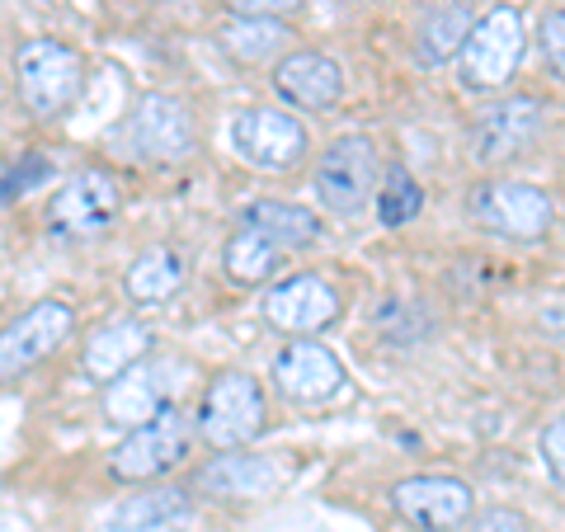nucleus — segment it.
<instances>
[{"label": "nucleus", "mask_w": 565, "mask_h": 532, "mask_svg": "<svg viewBox=\"0 0 565 532\" xmlns=\"http://www.w3.org/2000/svg\"><path fill=\"white\" fill-rule=\"evenodd\" d=\"M316 193L334 217H359L377 193V147L363 132L330 141L316 166Z\"/></svg>", "instance_id": "20e7f679"}, {"label": "nucleus", "mask_w": 565, "mask_h": 532, "mask_svg": "<svg viewBox=\"0 0 565 532\" xmlns=\"http://www.w3.org/2000/svg\"><path fill=\"white\" fill-rule=\"evenodd\" d=\"M288 481V462L274 453H226L199 471V486L222 500H264Z\"/></svg>", "instance_id": "ddd939ff"}, {"label": "nucleus", "mask_w": 565, "mask_h": 532, "mask_svg": "<svg viewBox=\"0 0 565 532\" xmlns=\"http://www.w3.org/2000/svg\"><path fill=\"white\" fill-rule=\"evenodd\" d=\"M245 226L259 232L274 251H307V245L321 236V217L311 208L282 203V199H259L245 208Z\"/></svg>", "instance_id": "aec40b11"}, {"label": "nucleus", "mask_w": 565, "mask_h": 532, "mask_svg": "<svg viewBox=\"0 0 565 532\" xmlns=\"http://www.w3.org/2000/svg\"><path fill=\"white\" fill-rule=\"evenodd\" d=\"M542 52L552 62V76H565V14L561 10H552L542 20Z\"/></svg>", "instance_id": "bb28decb"}, {"label": "nucleus", "mask_w": 565, "mask_h": 532, "mask_svg": "<svg viewBox=\"0 0 565 532\" xmlns=\"http://www.w3.org/2000/svg\"><path fill=\"white\" fill-rule=\"evenodd\" d=\"M128 141L147 161H184L193 151V118L180 99L141 95L132 109V123H128Z\"/></svg>", "instance_id": "f8f14e48"}, {"label": "nucleus", "mask_w": 565, "mask_h": 532, "mask_svg": "<svg viewBox=\"0 0 565 532\" xmlns=\"http://www.w3.org/2000/svg\"><path fill=\"white\" fill-rule=\"evenodd\" d=\"M264 429V392L250 372H222L199 405V434L212 448H245Z\"/></svg>", "instance_id": "39448f33"}, {"label": "nucleus", "mask_w": 565, "mask_h": 532, "mask_svg": "<svg viewBox=\"0 0 565 532\" xmlns=\"http://www.w3.org/2000/svg\"><path fill=\"white\" fill-rule=\"evenodd\" d=\"M537 132H542V104L533 95H509L481 114L471 141L481 161H504V156H519Z\"/></svg>", "instance_id": "2eb2a0df"}, {"label": "nucleus", "mask_w": 565, "mask_h": 532, "mask_svg": "<svg viewBox=\"0 0 565 532\" xmlns=\"http://www.w3.org/2000/svg\"><path fill=\"white\" fill-rule=\"evenodd\" d=\"M193 523V504L184 490H147L132 494L128 504H118L109 513V523L99 532H184Z\"/></svg>", "instance_id": "f3484780"}, {"label": "nucleus", "mask_w": 565, "mask_h": 532, "mask_svg": "<svg viewBox=\"0 0 565 532\" xmlns=\"http://www.w3.org/2000/svg\"><path fill=\"white\" fill-rule=\"evenodd\" d=\"M282 43H288V29L278 20H245V14H236V20L222 29V47L232 52L236 62H264V57H274V52H282Z\"/></svg>", "instance_id": "5701e85b"}, {"label": "nucleus", "mask_w": 565, "mask_h": 532, "mask_svg": "<svg viewBox=\"0 0 565 532\" xmlns=\"http://www.w3.org/2000/svg\"><path fill=\"white\" fill-rule=\"evenodd\" d=\"M274 382L288 401L321 405L344 386V363L326 344H288L274 359Z\"/></svg>", "instance_id": "4468645a"}, {"label": "nucleus", "mask_w": 565, "mask_h": 532, "mask_svg": "<svg viewBox=\"0 0 565 532\" xmlns=\"http://www.w3.org/2000/svg\"><path fill=\"white\" fill-rule=\"evenodd\" d=\"M467 33H471V10L467 6H444V10L424 14V24L415 33V57L424 66H444L462 52Z\"/></svg>", "instance_id": "4be33fe9"}, {"label": "nucleus", "mask_w": 565, "mask_h": 532, "mask_svg": "<svg viewBox=\"0 0 565 532\" xmlns=\"http://www.w3.org/2000/svg\"><path fill=\"white\" fill-rule=\"evenodd\" d=\"M476 532H533V523H527L519 509H486L481 519H476Z\"/></svg>", "instance_id": "c85d7f7f"}, {"label": "nucleus", "mask_w": 565, "mask_h": 532, "mask_svg": "<svg viewBox=\"0 0 565 532\" xmlns=\"http://www.w3.org/2000/svg\"><path fill=\"white\" fill-rule=\"evenodd\" d=\"M334 316H340V292L316 274L282 278L269 288V297H264V321L274 330H288V334H316V330H326Z\"/></svg>", "instance_id": "9b49d317"}, {"label": "nucleus", "mask_w": 565, "mask_h": 532, "mask_svg": "<svg viewBox=\"0 0 565 532\" xmlns=\"http://www.w3.org/2000/svg\"><path fill=\"white\" fill-rule=\"evenodd\" d=\"M401 519H411L424 532H457L471 519V486L457 476H411L392 490Z\"/></svg>", "instance_id": "9d476101"}, {"label": "nucleus", "mask_w": 565, "mask_h": 532, "mask_svg": "<svg viewBox=\"0 0 565 532\" xmlns=\"http://www.w3.org/2000/svg\"><path fill=\"white\" fill-rule=\"evenodd\" d=\"M147 349H151L147 326L141 321H114L85 344V372H90L95 382H114V377H122L128 368H137L141 359H147Z\"/></svg>", "instance_id": "6ab92c4d"}, {"label": "nucleus", "mask_w": 565, "mask_h": 532, "mask_svg": "<svg viewBox=\"0 0 565 532\" xmlns=\"http://www.w3.org/2000/svg\"><path fill=\"white\" fill-rule=\"evenodd\" d=\"M118 212H122L118 174L104 170V166H90V170H76L57 193H52L47 222H52V232L66 236V241H90V236L109 232L118 222Z\"/></svg>", "instance_id": "f03ea898"}, {"label": "nucleus", "mask_w": 565, "mask_h": 532, "mask_svg": "<svg viewBox=\"0 0 565 532\" xmlns=\"http://www.w3.org/2000/svg\"><path fill=\"white\" fill-rule=\"evenodd\" d=\"M377 217L382 226H405V222H415L419 217V208H424V189L419 180L405 166H386L382 174V184H377Z\"/></svg>", "instance_id": "393cba45"}, {"label": "nucleus", "mask_w": 565, "mask_h": 532, "mask_svg": "<svg viewBox=\"0 0 565 532\" xmlns=\"http://www.w3.org/2000/svg\"><path fill=\"white\" fill-rule=\"evenodd\" d=\"M278 255L282 251H274L269 241H264L259 232H250V226H241V232L226 241V274H232L236 283H264V278H274V269H278Z\"/></svg>", "instance_id": "b1692460"}, {"label": "nucleus", "mask_w": 565, "mask_h": 532, "mask_svg": "<svg viewBox=\"0 0 565 532\" xmlns=\"http://www.w3.org/2000/svg\"><path fill=\"white\" fill-rule=\"evenodd\" d=\"M184 288V259L180 251H170V245H151V251H141L128 269V297L132 301H170L174 292Z\"/></svg>", "instance_id": "412c9836"}, {"label": "nucleus", "mask_w": 565, "mask_h": 532, "mask_svg": "<svg viewBox=\"0 0 565 532\" xmlns=\"http://www.w3.org/2000/svg\"><path fill=\"white\" fill-rule=\"evenodd\" d=\"M76 330V311H71V301H39V307H29L20 321H10L0 330V377H14V372H24L33 363H43L52 349L66 344V334Z\"/></svg>", "instance_id": "1a4fd4ad"}, {"label": "nucleus", "mask_w": 565, "mask_h": 532, "mask_svg": "<svg viewBox=\"0 0 565 532\" xmlns=\"http://www.w3.org/2000/svg\"><path fill=\"white\" fill-rule=\"evenodd\" d=\"M161 377H166L161 368H128L122 377L109 382V392H104V415L114 424H128V429L147 424L161 405H170V392Z\"/></svg>", "instance_id": "a211bd4d"}, {"label": "nucleus", "mask_w": 565, "mask_h": 532, "mask_svg": "<svg viewBox=\"0 0 565 532\" xmlns=\"http://www.w3.org/2000/svg\"><path fill=\"white\" fill-rule=\"evenodd\" d=\"M274 91L278 99L297 104V109H334L344 95V71L334 66L330 57H321V52H292V57H282L278 71H274Z\"/></svg>", "instance_id": "dca6fc26"}, {"label": "nucleus", "mask_w": 565, "mask_h": 532, "mask_svg": "<svg viewBox=\"0 0 565 532\" xmlns=\"http://www.w3.org/2000/svg\"><path fill=\"white\" fill-rule=\"evenodd\" d=\"M184 453H189V424L174 405H161L147 424H137L114 448L109 471L118 481H151V476L170 471L174 462H184Z\"/></svg>", "instance_id": "423d86ee"}, {"label": "nucleus", "mask_w": 565, "mask_h": 532, "mask_svg": "<svg viewBox=\"0 0 565 532\" xmlns=\"http://www.w3.org/2000/svg\"><path fill=\"white\" fill-rule=\"evenodd\" d=\"M52 180V161L47 156H20V166H14L10 174H0V203H14V199H24L29 189H39Z\"/></svg>", "instance_id": "a878e982"}, {"label": "nucleus", "mask_w": 565, "mask_h": 532, "mask_svg": "<svg viewBox=\"0 0 565 532\" xmlns=\"http://www.w3.org/2000/svg\"><path fill=\"white\" fill-rule=\"evenodd\" d=\"M476 217H481L490 232L514 236V241H537L552 232V193L523 180H494L486 189H476Z\"/></svg>", "instance_id": "6e6552de"}, {"label": "nucleus", "mask_w": 565, "mask_h": 532, "mask_svg": "<svg viewBox=\"0 0 565 532\" xmlns=\"http://www.w3.org/2000/svg\"><path fill=\"white\" fill-rule=\"evenodd\" d=\"M542 462L552 471V486L561 490L565 486V424L561 419H552V429L542 434Z\"/></svg>", "instance_id": "cd10ccee"}, {"label": "nucleus", "mask_w": 565, "mask_h": 532, "mask_svg": "<svg viewBox=\"0 0 565 532\" xmlns=\"http://www.w3.org/2000/svg\"><path fill=\"white\" fill-rule=\"evenodd\" d=\"M232 141L241 161L264 174L297 170V161L307 156V128L282 109H245L232 123Z\"/></svg>", "instance_id": "0eeeda50"}, {"label": "nucleus", "mask_w": 565, "mask_h": 532, "mask_svg": "<svg viewBox=\"0 0 565 532\" xmlns=\"http://www.w3.org/2000/svg\"><path fill=\"white\" fill-rule=\"evenodd\" d=\"M523 62V20L514 6H494L462 43V81L471 91H500Z\"/></svg>", "instance_id": "7ed1b4c3"}, {"label": "nucleus", "mask_w": 565, "mask_h": 532, "mask_svg": "<svg viewBox=\"0 0 565 532\" xmlns=\"http://www.w3.org/2000/svg\"><path fill=\"white\" fill-rule=\"evenodd\" d=\"M302 0H232V10L245 14V20H278V14L297 10Z\"/></svg>", "instance_id": "c756f323"}, {"label": "nucleus", "mask_w": 565, "mask_h": 532, "mask_svg": "<svg viewBox=\"0 0 565 532\" xmlns=\"http://www.w3.org/2000/svg\"><path fill=\"white\" fill-rule=\"evenodd\" d=\"M14 85H20V99L29 114L57 118L81 95L85 62L76 47H66L57 39H33L20 47V57H14Z\"/></svg>", "instance_id": "f257e3e1"}]
</instances>
